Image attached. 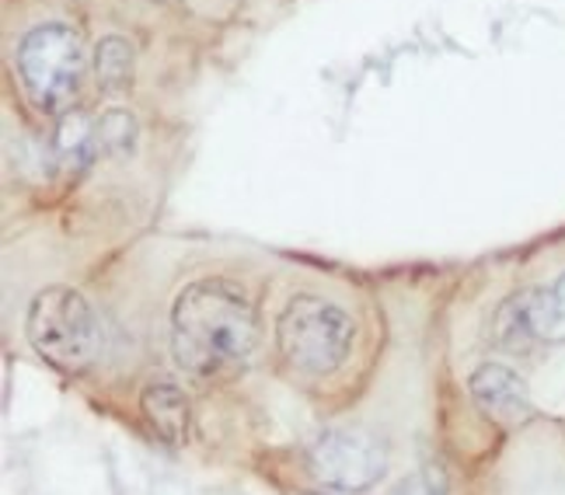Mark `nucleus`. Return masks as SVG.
I'll use <instances>...</instances> for the list:
<instances>
[{
  "label": "nucleus",
  "mask_w": 565,
  "mask_h": 495,
  "mask_svg": "<svg viewBox=\"0 0 565 495\" xmlns=\"http://www.w3.org/2000/svg\"><path fill=\"white\" fill-rule=\"evenodd\" d=\"M140 412H143L147 426L154 429L168 446L189 443L192 401L175 380H150L140 395Z\"/></svg>",
  "instance_id": "nucleus-8"
},
{
  "label": "nucleus",
  "mask_w": 565,
  "mask_h": 495,
  "mask_svg": "<svg viewBox=\"0 0 565 495\" xmlns=\"http://www.w3.org/2000/svg\"><path fill=\"white\" fill-rule=\"evenodd\" d=\"M53 150H56V161L67 171H84L88 164H95L102 158L95 119L84 116L81 109H71L67 116H60Z\"/></svg>",
  "instance_id": "nucleus-10"
},
{
  "label": "nucleus",
  "mask_w": 565,
  "mask_h": 495,
  "mask_svg": "<svg viewBox=\"0 0 565 495\" xmlns=\"http://www.w3.org/2000/svg\"><path fill=\"white\" fill-rule=\"evenodd\" d=\"M154 4H171V0H154Z\"/></svg>",
  "instance_id": "nucleus-12"
},
{
  "label": "nucleus",
  "mask_w": 565,
  "mask_h": 495,
  "mask_svg": "<svg viewBox=\"0 0 565 495\" xmlns=\"http://www.w3.org/2000/svg\"><path fill=\"white\" fill-rule=\"evenodd\" d=\"M356 321L318 293H297L276 318V349L287 367L308 377H332L350 359Z\"/></svg>",
  "instance_id": "nucleus-3"
},
{
  "label": "nucleus",
  "mask_w": 565,
  "mask_h": 495,
  "mask_svg": "<svg viewBox=\"0 0 565 495\" xmlns=\"http://www.w3.org/2000/svg\"><path fill=\"white\" fill-rule=\"evenodd\" d=\"M308 464L315 478L335 492H366L384 478V446L360 429H324L308 446Z\"/></svg>",
  "instance_id": "nucleus-5"
},
{
  "label": "nucleus",
  "mask_w": 565,
  "mask_h": 495,
  "mask_svg": "<svg viewBox=\"0 0 565 495\" xmlns=\"http://www.w3.org/2000/svg\"><path fill=\"white\" fill-rule=\"evenodd\" d=\"M95 133H98V150L102 158H129L137 147V119L129 109H105L95 119Z\"/></svg>",
  "instance_id": "nucleus-11"
},
{
  "label": "nucleus",
  "mask_w": 565,
  "mask_h": 495,
  "mask_svg": "<svg viewBox=\"0 0 565 495\" xmlns=\"http://www.w3.org/2000/svg\"><path fill=\"white\" fill-rule=\"evenodd\" d=\"M92 67H95V84L102 95H108V98L126 95L134 88V67H137L134 42L122 35L98 39V46L92 53Z\"/></svg>",
  "instance_id": "nucleus-9"
},
{
  "label": "nucleus",
  "mask_w": 565,
  "mask_h": 495,
  "mask_svg": "<svg viewBox=\"0 0 565 495\" xmlns=\"http://www.w3.org/2000/svg\"><path fill=\"white\" fill-rule=\"evenodd\" d=\"M495 342L524 349L527 342H565V272L552 287L513 293L495 314Z\"/></svg>",
  "instance_id": "nucleus-6"
},
{
  "label": "nucleus",
  "mask_w": 565,
  "mask_h": 495,
  "mask_svg": "<svg viewBox=\"0 0 565 495\" xmlns=\"http://www.w3.org/2000/svg\"><path fill=\"white\" fill-rule=\"evenodd\" d=\"M32 349L63 374H84L102 353V325L88 297L74 287H46L25 314Z\"/></svg>",
  "instance_id": "nucleus-4"
},
{
  "label": "nucleus",
  "mask_w": 565,
  "mask_h": 495,
  "mask_svg": "<svg viewBox=\"0 0 565 495\" xmlns=\"http://www.w3.org/2000/svg\"><path fill=\"white\" fill-rule=\"evenodd\" d=\"M468 395L478 405V412L503 429L524 426L534 419L527 380L516 370L503 367V363H482V367L468 377Z\"/></svg>",
  "instance_id": "nucleus-7"
},
{
  "label": "nucleus",
  "mask_w": 565,
  "mask_h": 495,
  "mask_svg": "<svg viewBox=\"0 0 565 495\" xmlns=\"http://www.w3.org/2000/svg\"><path fill=\"white\" fill-rule=\"evenodd\" d=\"M18 77L29 101L46 116H67L77 109V95L88 74V50L84 39L67 21H46L21 35L18 50Z\"/></svg>",
  "instance_id": "nucleus-2"
},
{
  "label": "nucleus",
  "mask_w": 565,
  "mask_h": 495,
  "mask_svg": "<svg viewBox=\"0 0 565 495\" xmlns=\"http://www.w3.org/2000/svg\"><path fill=\"white\" fill-rule=\"evenodd\" d=\"M255 346V304L227 279H195L171 304V353L189 377H224L245 367Z\"/></svg>",
  "instance_id": "nucleus-1"
}]
</instances>
